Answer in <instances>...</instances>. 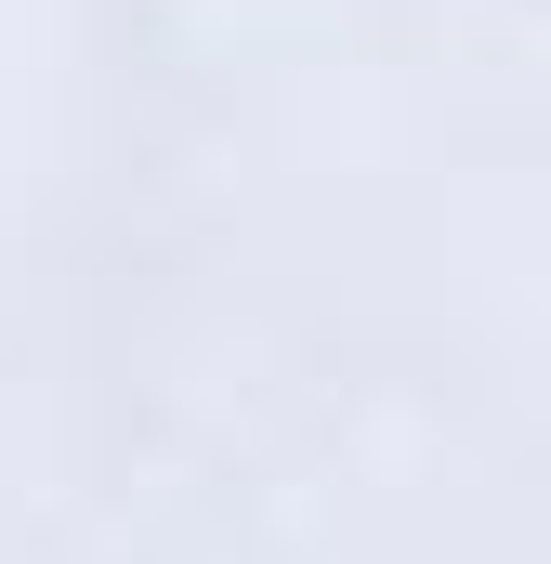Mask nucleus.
Listing matches in <instances>:
<instances>
[]
</instances>
